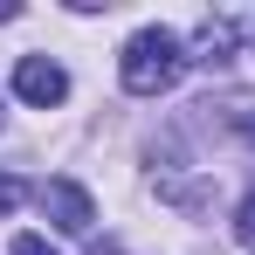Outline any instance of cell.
I'll return each mask as SVG.
<instances>
[{
    "mask_svg": "<svg viewBox=\"0 0 255 255\" xmlns=\"http://www.w3.org/2000/svg\"><path fill=\"white\" fill-rule=\"evenodd\" d=\"M118 76H125L131 97H166V90L186 76L179 35H172V28H138V35L125 42V55H118Z\"/></svg>",
    "mask_w": 255,
    "mask_h": 255,
    "instance_id": "6da1fadb",
    "label": "cell"
},
{
    "mask_svg": "<svg viewBox=\"0 0 255 255\" xmlns=\"http://www.w3.org/2000/svg\"><path fill=\"white\" fill-rule=\"evenodd\" d=\"M14 97H21V104H35V111H55V104L69 97L62 62H48V55H21V62H14Z\"/></svg>",
    "mask_w": 255,
    "mask_h": 255,
    "instance_id": "7a4b0ae2",
    "label": "cell"
},
{
    "mask_svg": "<svg viewBox=\"0 0 255 255\" xmlns=\"http://www.w3.org/2000/svg\"><path fill=\"white\" fill-rule=\"evenodd\" d=\"M35 200H42V214L62 228V235H90V221H97V200H90L76 179H42Z\"/></svg>",
    "mask_w": 255,
    "mask_h": 255,
    "instance_id": "3957f363",
    "label": "cell"
},
{
    "mask_svg": "<svg viewBox=\"0 0 255 255\" xmlns=\"http://www.w3.org/2000/svg\"><path fill=\"white\" fill-rule=\"evenodd\" d=\"M193 48H200V62H228V55H235V21H207Z\"/></svg>",
    "mask_w": 255,
    "mask_h": 255,
    "instance_id": "277c9868",
    "label": "cell"
},
{
    "mask_svg": "<svg viewBox=\"0 0 255 255\" xmlns=\"http://www.w3.org/2000/svg\"><path fill=\"white\" fill-rule=\"evenodd\" d=\"M235 235H242V249H255V193L242 200V214H235Z\"/></svg>",
    "mask_w": 255,
    "mask_h": 255,
    "instance_id": "5b68a950",
    "label": "cell"
},
{
    "mask_svg": "<svg viewBox=\"0 0 255 255\" xmlns=\"http://www.w3.org/2000/svg\"><path fill=\"white\" fill-rule=\"evenodd\" d=\"M7 255H55V249H48L42 235H14V249H7Z\"/></svg>",
    "mask_w": 255,
    "mask_h": 255,
    "instance_id": "8992f818",
    "label": "cell"
},
{
    "mask_svg": "<svg viewBox=\"0 0 255 255\" xmlns=\"http://www.w3.org/2000/svg\"><path fill=\"white\" fill-rule=\"evenodd\" d=\"M14 200H21V179H7V172H0V214L14 207Z\"/></svg>",
    "mask_w": 255,
    "mask_h": 255,
    "instance_id": "52a82bcc",
    "label": "cell"
},
{
    "mask_svg": "<svg viewBox=\"0 0 255 255\" xmlns=\"http://www.w3.org/2000/svg\"><path fill=\"white\" fill-rule=\"evenodd\" d=\"M90 255H125V249H118V242H97V249H90Z\"/></svg>",
    "mask_w": 255,
    "mask_h": 255,
    "instance_id": "ba28073f",
    "label": "cell"
},
{
    "mask_svg": "<svg viewBox=\"0 0 255 255\" xmlns=\"http://www.w3.org/2000/svg\"><path fill=\"white\" fill-rule=\"evenodd\" d=\"M14 14H21V7H14V0H0V21H14Z\"/></svg>",
    "mask_w": 255,
    "mask_h": 255,
    "instance_id": "9c48e42d",
    "label": "cell"
}]
</instances>
